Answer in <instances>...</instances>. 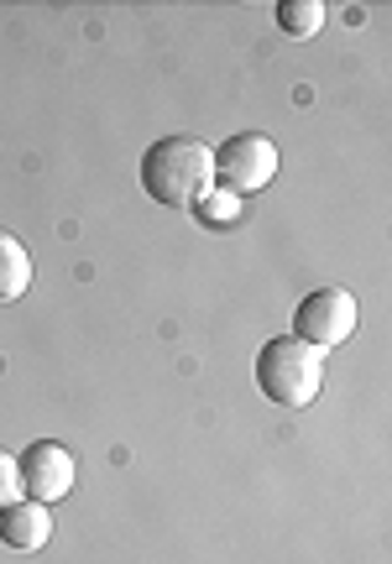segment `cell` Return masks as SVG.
<instances>
[{
	"mask_svg": "<svg viewBox=\"0 0 392 564\" xmlns=\"http://www.w3.org/2000/svg\"><path fill=\"white\" fill-rule=\"evenodd\" d=\"M194 215L205 225H230L236 215H241V199L236 194H226V188H209V194H199L194 199Z\"/></svg>",
	"mask_w": 392,
	"mask_h": 564,
	"instance_id": "9",
	"label": "cell"
},
{
	"mask_svg": "<svg viewBox=\"0 0 392 564\" xmlns=\"http://www.w3.org/2000/svg\"><path fill=\"white\" fill-rule=\"evenodd\" d=\"M17 470H21V497H32V502H42V507L63 502V497L74 491V476H79L74 455H68L58 440H32L17 455Z\"/></svg>",
	"mask_w": 392,
	"mask_h": 564,
	"instance_id": "5",
	"label": "cell"
},
{
	"mask_svg": "<svg viewBox=\"0 0 392 564\" xmlns=\"http://www.w3.org/2000/svg\"><path fill=\"white\" fill-rule=\"evenodd\" d=\"M215 183V147L199 137H163L142 152V188L167 209H194Z\"/></svg>",
	"mask_w": 392,
	"mask_h": 564,
	"instance_id": "1",
	"label": "cell"
},
{
	"mask_svg": "<svg viewBox=\"0 0 392 564\" xmlns=\"http://www.w3.org/2000/svg\"><path fill=\"white\" fill-rule=\"evenodd\" d=\"M257 387L277 408H309L325 392V350L277 335L257 350Z\"/></svg>",
	"mask_w": 392,
	"mask_h": 564,
	"instance_id": "2",
	"label": "cell"
},
{
	"mask_svg": "<svg viewBox=\"0 0 392 564\" xmlns=\"http://www.w3.org/2000/svg\"><path fill=\"white\" fill-rule=\"evenodd\" d=\"M277 26H283V37L304 42L325 26V6L319 0H277Z\"/></svg>",
	"mask_w": 392,
	"mask_h": 564,
	"instance_id": "8",
	"label": "cell"
},
{
	"mask_svg": "<svg viewBox=\"0 0 392 564\" xmlns=\"http://www.w3.org/2000/svg\"><path fill=\"white\" fill-rule=\"evenodd\" d=\"M215 178H220V188L236 194V199L262 194V188L277 178V141L262 137V131L226 137V147H215Z\"/></svg>",
	"mask_w": 392,
	"mask_h": 564,
	"instance_id": "3",
	"label": "cell"
},
{
	"mask_svg": "<svg viewBox=\"0 0 392 564\" xmlns=\"http://www.w3.org/2000/svg\"><path fill=\"white\" fill-rule=\"evenodd\" d=\"M21 502V470H17V455L0 449V507Z\"/></svg>",
	"mask_w": 392,
	"mask_h": 564,
	"instance_id": "10",
	"label": "cell"
},
{
	"mask_svg": "<svg viewBox=\"0 0 392 564\" xmlns=\"http://www.w3.org/2000/svg\"><path fill=\"white\" fill-rule=\"evenodd\" d=\"M356 335V299L346 288H314L309 299L293 308V340L314 350H335Z\"/></svg>",
	"mask_w": 392,
	"mask_h": 564,
	"instance_id": "4",
	"label": "cell"
},
{
	"mask_svg": "<svg viewBox=\"0 0 392 564\" xmlns=\"http://www.w3.org/2000/svg\"><path fill=\"white\" fill-rule=\"evenodd\" d=\"M26 288H32V257L11 230H0V303L21 299Z\"/></svg>",
	"mask_w": 392,
	"mask_h": 564,
	"instance_id": "7",
	"label": "cell"
},
{
	"mask_svg": "<svg viewBox=\"0 0 392 564\" xmlns=\"http://www.w3.org/2000/svg\"><path fill=\"white\" fill-rule=\"evenodd\" d=\"M47 539H53V512L42 502H32V497H21V502L0 507V544L17 549V554H37V549H47Z\"/></svg>",
	"mask_w": 392,
	"mask_h": 564,
	"instance_id": "6",
	"label": "cell"
}]
</instances>
